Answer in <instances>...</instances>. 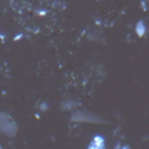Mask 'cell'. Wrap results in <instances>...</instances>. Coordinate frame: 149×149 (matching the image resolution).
Wrapping results in <instances>:
<instances>
[{"mask_svg": "<svg viewBox=\"0 0 149 149\" xmlns=\"http://www.w3.org/2000/svg\"><path fill=\"white\" fill-rule=\"evenodd\" d=\"M0 132L6 135H14L16 132V125L10 119L9 115L1 113L0 114Z\"/></svg>", "mask_w": 149, "mask_h": 149, "instance_id": "cell-1", "label": "cell"}, {"mask_svg": "<svg viewBox=\"0 0 149 149\" xmlns=\"http://www.w3.org/2000/svg\"><path fill=\"white\" fill-rule=\"evenodd\" d=\"M87 149H105V142H104V139H102L101 136H99V135L94 136Z\"/></svg>", "mask_w": 149, "mask_h": 149, "instance_id": "cell-2", "label": "cell"}]
</instances>
